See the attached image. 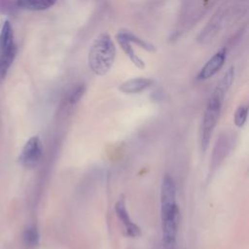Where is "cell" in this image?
<instances>
[{"instance_id": "9a60e30c", "label": "cell", "mask_w": 249, "mask_h": 249, "mask_svg": "<svg viewBox=\"0 0 249 249\" xmlns=\"http://www.w3.org/2000/svg\"><path fill=\"white\" fill-rule=\"evenodd\" d=\"M16 7H18L17 3L12 0H0V15L12 14Z\"/></svg>"}, {"instance_id": "3957f363", "label": "cell", "mask_w": 249, "mask_h": 249, "mask_svg": "<svg viewBox=\"0 0 249 249\" xmlns=\"http://www.w3.org/2000/svg\"><path fill=\"white\" fill-rule=\"evenodd\" d=\"M115 59V45L108 33L98 35L89 53V65L90 70L98 75H105L112 67Z\"/></svg>"}, {"instance_id": "30bf717a", "label": "cell", "mask_w": 249, "mask_h": 249, "mask_svg": "<svg viewBox=\"0 0 249 249\" xmlns=\"http://www.w3.org/2000/svg\"><path fill=\"white\" fill-rule=\"evenodd\" d=\"M22 240L25 247L32 249L38 246L40 241V235L38 229L35 225H29L25 228L22 233Z\"/></svg>"}, {"instance_id": "52a82bcc", "label": "cell", "mask_w": 249, "mask_h": 249, "mask_svg": "<svg viewBox=\"0 0 249 249\" xmlns=\"http://www.w3.org/2000/svg\"><path fill=\"white\" fill-rule=\"evenodd\" d=\"M154 81L152 79L148 78H134L125 81L123 83L120 87L119 89L123 93L126 94H132V93H138L143 91L144 89H148Z\"/></svg>"}, {"instance_id": "277c9868", "label": "cell", "mask_w": 249, "mask_h": 249, "mask_svg": "<svg viewBox=\"0 0 249 249\" xmlns=\"http://www.w3.org/2000/svg\"><path fill=\"white\" fill-rule=\"evenodd\" d=\"M44 154V146L39 136L30 137L24 144L18 157L19 163L26 168L36 167Z\"/></svg>"}, {"instance_id": "8992f818", "label": "cell", "mask_w": 249, "mask_h": 249, "mask_svg": "<svg viewBox=\"0 0 249 249\" xmlns=\"http://www.w3.org/2000/svg\"><path fill=\"white\" fill-rule=\"evenodd\" d=\"M226 59V50L222 49L217 52L201 68L197 75L198 80H206L215 75L223 66Z\"/></svg>"}, {"instance_id": "4fadbf2b", "label": "cell", "mask_w": 249, "mask_h": 249, "mask_svg": "<svg viewBox=\"0 0 249 249\" xmlns=\"http://www.w3.org/2000/svg\"><path fill=\"white\" fill-rule=\"evenodd\" d=\"M123 32H124V36L127 38V40H128L129 42H132V43L138 45L139 47L143 48L144 50L149 51V52H154V51L156 50V47H155L154 45H152V44H150V43H148V42H145L144 40L138 38L137 36H135V35L132 34L131 32L126 31V30H124Z\"/></svg>"}, {"instance_id": "7a4b0ae2", "label": "cell", "mask_w": 249, "mask_h": 249, "mask_svg": "<svg viewBox=\"0 0 249 249\" xmlns=\"http://www.w3.org/2000/svg\"><path fill=\"white\" fill-rule=\"evenodd\" d=\"M233 67H231L208 99L200 127V144L202 151H205L208 147L213 130L220 116L225 94L233 81Z\"/></svg>"}, {"instance_id": "5bb4252c", "label": "cell", "mask_w": 249, "mask_h": 249, "mask_svg": "<svg viewBox=\"0 0 249 249\" xmlns=\"http://www.w3.org/2000/svg\"><path fill=\"white\" fill-rule=\"evenodd\" d=\"M248 114L247 105H240L234 113V124L237 127H242L246 122Z\"/></svg>"}, {"instance_id": "2e32d148", "label": "cell", "mask_w": 249, "mask_h": 249, "mask_svg": "<svg viewBox=\"0 0 249 249\" xmlns=\"http://www.w3.org/2000/svg\"><path fill=\"white\" fill-rule=\"evenodd\" d=\"M84 91H85V87L84 86H78L76 87L69 94V97H68V101L70 104H76L80 98L82 97V95L84 94Z\"/></svg>"}, {"instance_id": "9c48e42d", "label": "cell", "mask_w": 249, "mask_h": 249, "mask_svg": "<svg viewBox=\"0 0 249 249\" xmlns=\"http://www.w3.org/2000/svg\"><path fill=\"white\" fill-rule=\"evenodd\" d=\"M56 0H17L18 8L29 11H43L52 7Z\"/></svg>"}, {"instance_id": "ba28073f", "label": "cell", "mask_w": 249, "mask_h": 249, "mask_svg": "<svg viewBox=\"0 0 249 249\" xmlns=\"http://www.w3.org/2000/svg\"><path fill=\"white\" fill-rule=\"evenodd\" d=\"M116 38H117V41L120 45V47L122 48V50L124 52V53L128 56V58L130 59V61L138 68L140 69H143L145 67V63L144 61L135 54L131 45H130V42L127 40V38L124 36V32L123 31H120L117 35H116Z\"/></svg>"}, {"instance_id": "8fae6325", "label": "cell", "mask_w": 249, "mask_h": 249, "mask_svg": "<svg viewBox=\"0 0 249 249\" xmlns=\"http://www.w3.org/2000/svg\"><path fill=\"white\" fill-rule=\"evenodd\" d=\"M15 47L13 43V30L9 21H5L0 33V53L9 51Z\"/></svg>"}, {"instance_id": "7c38bea8", "label": "cell", "mask_w": 249, "mask_h": 249, "mask_svg": "<svg viewBox=\"0 0 249 249\" xmlns=\"http://www.w3.org/2000/svg\"><path fill=\"white\" fill-rule=\"evenodd\" d=\"M17 53L16 46L10 49L9 51L0 53V82L5 78L7 71L13 62Z\"/></svg>"}, {"instance_id": "6da1fadb", "label": "cell", "mask_w": 249, "mask_h": 249, "mask_svg": "<svg viewBox=\"0 0 249 249\" xmlns=\"http://www.w3.org/2000/svg\"><path fill=\"white\" fill-rule=\"evenodd\" d=\"M160 220L163 249H175L179 224L176 188L173 178L165 174L160 187Z\"/></svg>"}, {"instance_id": "5b68a950", "label": "cell", "mask_w": 249, "mask_h": 249, "mask_svg": "<svg viewBox=\"0 0 249 249\" xmlns=\"http://www.w3.org/2000/svg\"><path fill=\"white\" fill-rule=\"evenodd\" d=\"M115 212L122 224L124 232L126 236L138 237L141 235V229L129 218L124 197H120L119 200L116 202Z\"/></svg>"}]
</instances>
